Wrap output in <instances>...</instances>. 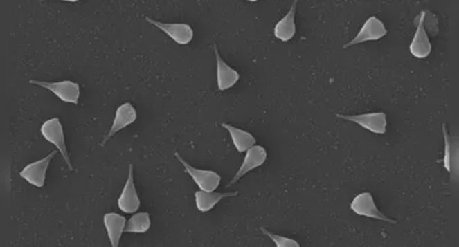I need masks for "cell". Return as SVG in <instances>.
Returning a JSON list of instances; mask_svg holds the SVG:
<instances>
[{
	"label": "cell",
	"mask_w": 459,
	"mask_h": 247,
	"mask_svg": "<svg viewBox=\"0 0 459 247\" xmlns=\"http://www.w3.org/2000/svg\"><path fill=\"white\" fill-rule=\"evenodd\" d=\"M40 134L47 141L58 149L59 152L62 153L64 159L66 161L67 166L70 171H73V166L71 163L70 156L66 149L65 144V137H64V129L59 118H52L50 120H46L40 127Z\"/></svg>",
	"instance_id": "6da1fadb"
},
{
	"label": "cell",
	"mask_w": 459,
	"mask_h": 247,
	"mask_svg": "<svg viewBox=\"0 0 459 247\" xmlns=\"http://www.w3.org/2000/svg\"><path fill=\"white\" fill-rule=\"evenodd\" d=\"M136 120H137V111L131 102H125V104L119 106L117 111H116V117H114V124H112L110 132L106 134L102 145H105L107 140L114 137V134H118L120 129H125L126 126L134 124Z\"/></svg>",
	"instance_id": "7c38bea8"
},
{
	"label": "cell",
	"mask_w": 459,
	"mask_h": 247,
	"mask_svg": "<svg viewBox=\"0 0 459 247\" xmlns=\"http://www.w3.org/2000/svg\"><path fill=\"white\" fill-rule=\"evenodd\" d=\"M338 118L356 122L358 125L364 127L372 134H385L386 132V116L383 112L377 113L357 114V116H345V114H337Z\"/></svg>",
	"instance_id": "ba28073f"
},
{
	"label": "cell",
	"mask_w": 459,
	"mask_h": 247,
	"mask_svg": "<svg viewBox=\"0 0 459 247\" xmlns=\"http://www.w3.org/2000/svg\"><path fill=\"white\" fill-rule=\"evenodd\" d=\"M350 208L356 214L361 217H368L371 219L381 220V221H386L390 223H397V220L391 219L388 217L384 216L378 208H376V204L373 201V196L371 193L364 192L358 194L352 203L350 205Z\"/></svg>",
	"instance_id": "5b68a950"
},
{
	"label": "cell",
	"mask_w": 459,
	"mask_h": 247,
	"mask_svg": "<svg viewBox=\"0 0 459 247\" xmlns=\"http://www.w3.org/2000/svg\"><path fill=\"white\" fill-rule=\"evenodd\" d=\"M296 8H297V1H294L289 13H287V16L282 20H279L275 26V35L282 42H289L296 35V23H294Z\"/></svg>",
	"instance_id": "2e32d148"
},
{
	"label": "cell",
	"mask_w": 459,
	"mask_h": 247,
	"mask_svg": "<svg viewBox=\"0 0 459 247\" xmlns=\"http://www.w3.org/2000/svg\"><path fill=\"white\" fill-rule=\"evenodd\" d=\"M388 33L385 28L384 24L377 17H370L369 19L365 21L361 31L354 37V39L351 40L350 43L344 45V48L356 45V44L364 43V42H371V40H379Z\"/></svg>",
	"instance_id": "30bf717a"
},
{
	"label": "cell",
	"mask_w": 459,
	"mask_h": 247,
	"mask_svg": "<svg viewBox=\"0 0 459 247\" xmlns=\"http://www.w3.org/2000/svg\"><path fill=\"white\" fill-rule=\"evenodd\" d=\"M264 235L270 237L271 239L273 240V243L276 244L277 247H299L298 241L296 240L290 239V238H285V237H282V235H275V233H271V232L267 231L265 228H260Z\"/></svg>",
	"instance_id": "ffe728a7"
},
{
	"label": "cell",
	"mask_w": 459,
	"mask_h": 247,
	"mask_svg": "<svg viewBox=\"0 0 459 247\" xmlns=\"http://www.w3.org/2000/svg\"><path fill=\"white\" fill-rule=\"evenodd\" d=\"M145 20H147L150 24H152L154 26H157L159 30L169 35L171 39L174 40L176 43L181 44V45H186L193 39L192 28L188 24L161 23L157 20L151 19L149 17H145Z\"/></svg>",
	"instance_id": "8fae6325"
},
{
	"label": "cell",
	"mask_w": 459,
	"mask_h": 247,
	"mask_svg": "<svg viewBox=\"0 0 459 247\" xmlns=\"http://www.w3.org/2000/svg\"><path fill=\"white\" fill-rule=\"evenodd\" d=\"M150 226H151V220H150V214L147 212H141V213H136L134 217L129 218V221L126 223L125 231L127 233H145L149 231Z\"/></svg>",
	"instance_id": "d6986e66"
},
{
	"label": "cell",
	"mask_w": 459,
	"mask_h": 247,
	"mask_svg": "<svg viewBox=\"0 0 459 247\" xmlns=\"http://www.w3.org/2000/svg\"><path fill=\"white\" fill-rule=\"evenodd\" d=\"M428 25V28L431 31L432 35H435V33H438V28L437 25H432V24H437V19L431 13L425 11V18H424V25Z\"/></svg>",
	"instance_id": "44dd1931"
},
{
	"label": "cell",
	"mask_w": 459,
	"mask_h": 247,
	"mask_svg": "<svg viewBox=\"0 0 459 247\" xmlns=\"http://www.w3.org/2000/svg\"><path fill=\"white\" fill-rule=\"evenodd\" d=\"M267 158V152L264 147L259 145L252 146L251 149H247L246 156L244 159L243 164L240 166V171L237 172L235 178L228 184V187L240 181L242 176H245L247 172H250L255 167H259L265 163Z\"/></svg>",
	"instance_id": "4fadbf2b"
},
{
	"label": "cell",
	"mask_w": 459,
	"mask_h": 247,
	"mask_svg": "<svg viewBox=\"0 0 459 247\" xmlns=\"http://www.w3.org/2000/svg\"><path fill=\"white\" fill-rule=\"evenodd\" d=\"M139 206H141V199L138 196L136 185H134V164H129V176H127L122 194L118 199V208H120V211L124 213H136Z\"/></svg>",
	"instance_id": "52a82bcc"
},
{
	"label": "cell",
	"mask_w": 459,
	"mask_h": 247,
	"mask_svg": "<svg viewBox=\"0 0 459 247\" xmlns=\"http://www.w3.org/2000/svg\"><path fill=\"white\" fill-rule=\"evenodd\" d=\"M424 18H425V11H422L415 21V25L417 26L416 35L410 45L411 55L418 59L428 58L432 50L431 43L424 28Z\"/></svg>",
	"instance_id": "9c48e42d"
},
{
	"label": "cell",
	"mask_w": 459,
	"mask_h": 247,
	"mask_svg": "<svg viewBox=\"0 0 459 247\" xmlns=\"http://www.w3.org/2000/svg\"><path fill=\"white\" fill-rule=\"evenodd\" d=\"M238 194V192L232 193H216V192H205V191H198L195 194L196 196L197 208L200 212L211 211L212 208H215L220 200L228 196H235Z\"/></svg>",
	"instance_id": "e0dca14e"
},
{
	"label": "cell",
	"mask_w": 459,
	"mask_h": 247,
	"mask_svg": "<svg viewBox=\"0 0 459 247\" xmlns=\"http://www.w3.org/2000/svg\"><path fill=\"white\" fill-rule=\"evenodd\" d=\"M57 152L51 151V153L40 161H35L24 167L23 171L19 173L20 176L31 185H35L37 187H44L45 185V178H46V171L48 165L52 159L55 157Z\"/></svg>",
	"instance_id": "8992f818"
},
{
	"label": "cell",
	"mask_w": 459,
	"mask_h": 247,
	"mask_svg": "<svg viewBox=\"0 0 459 247\" xmlns=\"http://www.w3.org/2000/svg\"><path fill=\"white\" fill-rule=\"evenodd\" d=\"M104 225L110 238L112 247L119 246L123 232L125 231L126 219L117 213H106L104 216Z\"/></svg>",
	"instance_id": "9a60e30c"
},
{
	"label": "cell",
	"mask_w": 459,
	"mask_h": 247,
	"mask_svg": "<svg viewBox=\"0 0 459 247\" xmlns=\"http://www.w3.org/2000/svg\"><path fill=\"white\" fill-rule=\"evenodd\" d=\"M177 159L181 161V164L185 167V171L192 176L193 181H196L198 187L201 191L205 192H215V190L219 186L220 181H222V176L218 173L213 172V171H206V170H199L193 167L191 165L188 164V161H185L183 158L179 156V153H174Z\"/></svg>",
	"instance_id": "3957f363"
},
{
	"label": "cell",
	"mask_w": 459,
	"mask_h": 247,
	"mask_svg": "<svg viewBox=\"0 0 459 247\" xmlns=\"http://www.w3.org/2000/svg\"><path fill=\"white\" fill-rule=\"evenodd\" d=\"M224 129L228 131V134L231 136L232 141L235 144V149L238 152H245L249 149H251L252 146L255 145V139L251 134H249L246 131L243 129H235L233 126L228 125V124H222Z\"/></svg>",
	"instance_id": "ac0fdd59"
},
{
	"label": "cell",
	"mask_w": 459,
	"mask_h": 247,
	"mask_svg": "<svg viewBox=\"0 0 459 247\" xmlns=\"http://www.w3.org/2000/svg\"><path fill=\"white\" fill-rule=\"evenodd\" d=\"M444 144V167L450 173L452 183H458L459 178V138L458 136L450 137L447 132V124H443Z\"/></svg>",
	"instance_id": "7a4b0ae2"
},
{
	"label": "cell",
	"mask_w": 459,
	"mask_h": 247,
	"mask_svg": "<svg viewBox=\"0 0 459 247\" xmlns=\"http://www.w3.org/2000/svg\"><path fill=\"white\" fill-rule=\"evenodd\" d=\"M213 51L216 55L217 59V80H218V89L220 91L231 89L235 82L240 80V73L233 70L232 67L228 66V64L224 62L220 57L219 51L217 48V45H213Z\"/></svg>",
	"instance_id": "5bb4252c"
},
{
	"label": "cell",
	"mask_w": 459,
	"mask_h": 247,
	"mask_svg": "<svg viewBox=\"0 0 459 247\" xmlns=\"http://www.w3.org/2000/svg\"><path fill=\"white\" fill-rule=\"evenodd\" d=\"M30 84L38 85L47 90L51 91L55 93L60 100L65 102H70L73 105L78 104L79 97H80V87L79 84L71 80H64L58 82H39V80H30Z\"/></svg>",
	"instance_id": "277c9868"
}]
</instances>
